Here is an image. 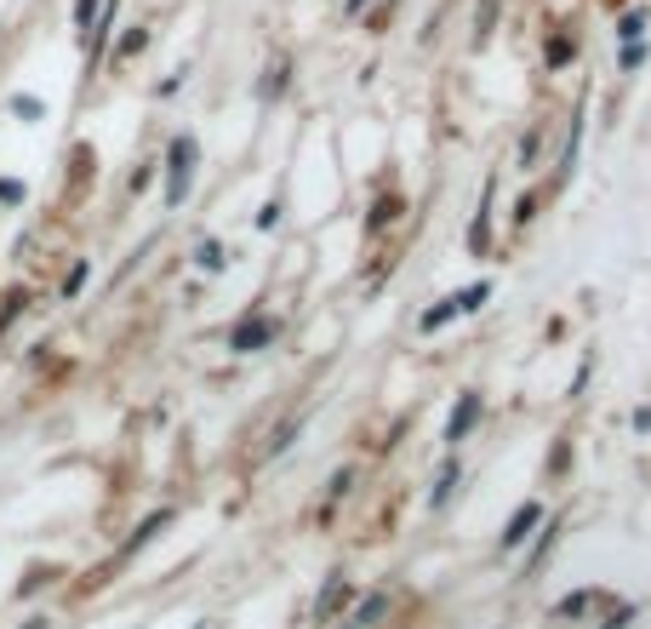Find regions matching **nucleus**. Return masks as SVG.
<instances>
[{"label":"nucleus","instance_id":"2","mask_svg":"<svg viewBox=\"0 0 651 629\" xmlns=\"http://www.w3.org/2000/svg\"><path fill=\"white\" fill-rule=\"evenodd\" d=\"M537 521H543V509H537V504H521V509H514V515H509V527H503V550H521Z\"/></svg>","mask_w":651,"mask_h":629},{"label":"nucleus","instance_id":"9","mask_svg":"<svg viewBox=\"0 0 651 629\" xmlns=\"http://www.w3.org/2000/svg\"><path fill=\"white\" fill-rule=\"evenodd\" d=\"M452 481H458V464H446V469H440V481H435V492H429V504H435V509L452 498Z\"/></svg>","mask_w":651,"mask_h":629},{"label":"nucleus","instance_id":"13","mask_svg":"<svg viewBox=\"0 0 651 629\" xmlns=\"http://www.w3.org/2000/svg\"><path fill=\"white\" fill-rule=\"evenodd\" d=\"M80 286H86V263H75V269H70V281H63V298H75Z\"/></svg>","mask_w":651,"mask_h":629},{"label":"nucleus","instance_id":"7","mask_svg":"<svg viewBox=\"0 0 651 629\" xmlns=\"http://www.w3.org/2000/svg\"><path fill=\"white\" fill-rule=\"evenodd\" d=\"M486 298H491V286L480 281V286H463V292H458V298H452V304H458V314H475V309H480Z\"/></svg>","mask_w":651,"mask_h":629},{"label":"nucleus","instance_id":"15","mask_svg":"<svg viewBox=\"0 0 651 629\" xmlns=\"http://www.w3.org/2000/svg\"><path fill=\"white\" fill-rule=\"evenodd\" d=\"M24 629H47V618H29V624H24Z\"/></svg>","mask_w":651,"mask_h":629},{"label":"nucleus","instance_id":"10","mask_svg":"<svg viewBox=\"0 0 651 629\" xmlns=\"http://www.w3.org/2000/svg\"><path fill=\"white\" fill-rule=\"evenodd\" d=\"M617 35L628 40V47H640V35H646V12H628L623 24H617Z\"/></svg>","mask_w":651,"mask_h":629},{"label":"nucleus","instance_id":"12","mask_svg":"<svg viewBox=\"0 0 651 629\" xmlns=\"http://www.w3.org/2000/svg\"><path fill=\"white\" fill-rule=\"evenodd\" d=\"M572 52H577V47H572V40H566V35H554V40H549V63H566Z\"/></svg>","mask_w":651,"mask_h":629},{"label":"nucleus","instance_id":"11","mask_svg":"<svg viewBox=\"0 0 651 629\" xmlns=\"http://www.w3.org/2000/svg\"><path fill=\"white\" fill-rule=\"evenodd\" d=\"M75 24L92 35V24H98V0H75Z\"/></svg>","mask_w":651,"mask_h":629},{"label":"nucleus","instance_id":"14","mask_svg":"<svg viewBox=\"0 0 651 629\" xmlns=\"http://www.w3.org/2000/svg\"><path fill=\"white\" fill-rule=\"evenodd\" d=\"M0 200H24V184H0Z\"/></svg>","mask_w":651,"mask_h":629},{"label":"nucleus","instance_id":"3","mask_svg":"<svg viewBox=\"0 0 651 629\" xmlns=\"http://www.w3.org/2000/svg\"><path fill=\"white\" fill-rule=\"evenodd\" d=\"M480 418V395H458V407H452V423H446V441H463L468 435V423Z\"/></svg>","mask_w":651,"mask_h":629},{"label":"nucleus","instance_id":"8","mask_svg":"<svg viewBox=\"0 0 651 629\" xmlns=\"http://www.w3.org/2000/svg\"><path fill=\"white\" fill-rule=\"evenodd\" d=\"M195 263H200V269H212V275H217V269L229 263V258H223V246H217V240H200V246H195Z\"/></svg>","mask_w":651,"mask_h":629},{"label":"nucleus","instance_id":"4","mask_svg":"<svg viewBox=\"0 0 651 629\" xmlns=\"http://www.w3.org/2000/svg\"><path fill=\"white\" fill-rule=\"evenodd\" d=\"M275 332H280L275 321H246V326L235 332V349H240V355H252V349H263L268 338H275Z\"/></svg>","mask_w":651,"mask_h":629},{"label":"nucleus","instance_id":"1","mask_svg":"<svg viewBox=\"0 0 651 629\" xmlns=\"http://www.w3.org/2000/svg\"><path fill=\"white\" fill-rule=\"evenodd\" d=\"M189 172H195V138H177L172 155H166V200L172 207L189 195Z\"/></svg>","mask_w":651,"mask_h":629},{"label":"nucleus","instance_id":"5","mask_svg":"<svg viewBox=\"0 0 651 629\" xmlns=\"http://www.w3.org/2000/svg\"><path fill=\"white\" fill-rule=\"evenodd\" d=\"M452 314H458V304H452V298H440L435 309H423V314H417V326H423V332H440L446 321H452Z\"/></svg>","mask_w":651,"mask_h":629},{"label":"nucleus","instance_id":"6","mask_svg":"<svg viewBox=\"0 0 651 629\" xmlns=\"http://www.w3.org/2000/svg\"><path fill=\"white\" fill-rule=\"evenodd\" d=\"M343 601H349V583H343V578H326V590H321V618H331Z\"/></svg>","mask_w":651,"mask_h":629}]
</instances>
